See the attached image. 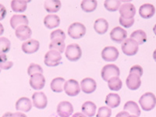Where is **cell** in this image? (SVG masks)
Here are the masks:
<instances>
[{"instance_id":"43","label":"cell","mask_w":156,"mask_h":117,"mask_svg":"<svg viewBox=\"0 0 156 117\" xmlns=\"http://www.w3.org/2000/svg\"><path fill=\"white\" fill-rule=\"evenodd\" d=\"M6 61H8V58L6 55L5 53H1V55H0V63L5 62Z\"/></svg>"},{"instance_id":"40","label":"cell","mask_w":156,"mask_h":117,"mask_svg":"<svg viewBox=\"0 0 156 117\" xmlns=\"http://www.w3.org/2000/svg\"><path fill=\"white\" fill-rule=\"evenodd\" d=\"M13 66V62L11 61H6L5 62H2L0 63V67L2 69H9L11 67Z\"/></svg>"},{"instance_id":"44","label":"cell","mask_w":156,"mask_h":117,"mask_svg":"<svg viewBox=\"0 0 156 117\" xmlns=\"http://www.w3.org/2000/svg\"><path fill=\"white\" fill-rule=\"evenodd\" d=\"M11 117H27V115L25 114L22 113V112H15V113H12L11 115Z\"/></svg>"},{"instance_id":"21","label":"cell","mask_w":156,"mask_h":117,"mask_svg":"<svg viewBox=\"0 0 156 117\" xmlns=\"http://www.w3.org/2000/svg\"><path fill=\"white\" fill-rule=\"evenodd\" d=\"M60 23V18L55 14H48L44 19V26L48 29H53Z\"/></svg>"},{"instance_id":"30","label":"cell","mask_w":156,"mask_h":117,"mask_svg":"<svg viewBox=\"0 0 156 117\" xmlns=\"http://www.w3.org/2000/svg\"><path fill=\"white\" fill-rule=\"evenodd\" d=\"M97 5L98 2L96 0H83L80 4L81 9L86 12H90L94 11L97 8Z\"/></svg>"},{"instance_id":"6","label":"cell","mask_w":156,"mask_h":117,"mask_svg":"<svg viewBox=\"0 0 156 117\" xmlns=\"http://www.w3.org/2000/svg\"><path fill=\"white\" fill-rule=\"evenodd\" d=\"M62 60L60 52L55 50H49L44 55V64L48 66H57Z\"/></svg>"},{"instance_id":"2","label":"cell","mask_w":156,"mask_h":117,"mask_svg":"<svg viewBox=\"0 0 156 117\" xmlns=\"http://www.w3.org/2000/svg\"><path fill=\"white\" fill-rule=\"evenodd\" d=\"M86 34V27L83 23L76 22L69 25L68 34L73 39H80Z\"/></svg>"},{"instance_id":"7","label":"cell","mask_w":156,"mask_h":117,"mask_svg":"<svg viewBox=\"0 0 156 117\" xmlns=\"http://www.w3.org/2000/svg\"><path fill=\"white\" fill-rule=\"evenodd\" d=\"M80 87L79 85L78 82L73 79H69L67 81H66L65 85H64V90L68 96L70 97H74L79 94L80 91Z\"/></svg>"},{"instance_id":"45","label":"cell","mask_w":156,"mask_h":117,"mask_svg":"<svg viewBox=\"0 0 156 117\" xmlns=\"http://www.w3.org/2000/svg\"><path fill=\"white\" fill-rule=\"evenodd\" d=\"M72 117H87V115H85L83 113H81V112H76V113H74Z\"/></svg>"},{"instance_id":"37","label":"cell","mask_w":156,"mask_h":117,"mask_svg":"<svg viewBox=\"0 0 156 117\" xmlns=\"http://www.w3.org/2000/svg\"><path fill=\"white\" fill-rule=\"evenodd\" d=\"M112 115V110L109 107L101 106L98 108L96 117H110Z\"/></svg>"},{"instance_id":"17","label":"cell","mask_w":156,"mask_h":117,"mask_svg":"<svg viewBox=\"0 0 156 117\" xmlns=\"http://www.w3.org/2000/svg\"><path fill=\"white\" fill-rule=\"evenodd\" d=\"M126 84L129 90H137L141 85L140 76L134 73H129L126 80Z\"/></svg>"},{"instance_id":"10","label":"cell","mask_w":156,"mask_h":117,"mask_svg":"<svg viewBox=\"0 0 156 117\" xmlns=\"http://www.w3.org/2000/svg\"><path fill=\"white\" fill-rule=\"evenodd\" d=\"M73 112V107L69 101H61L57 105V113L60 117H69Z\"/></svg>"},{"instance_id":"29","label":"cell","mask_w":156,"mask_h":117,"mask_svg":"<svg viewBox=\"0 0 156 117\" xmlns=\"http://www.w3.org/2000/svg\"><path fill=\"white\" fill-rule=\"evenodd\" d=\"M130 38L135 40L139 44H143L147 41V34L143 30H136L130 34Z\"/></svg>"},{"instance_id":"12","label":"cell","mask_w":156,"mask_h":117,"mask_svg":"<svg viewBox=\"0 0 156 117\" xmlns=\"http://www.w3.org/2000/svg\"><path fill=\"white\" fill-rule=\"evenodd\" d=\"M110 37L115 42H123L127 37V32L122 27H115L110 32Z\"/></svg>"},{"instance_id":"22","label":"cell","mask_w":156,"mask_h":117,"mask_svg":"<svg viewBox=\"0 0 156 117\" xmlns=\"http://www.w3.org/2000/svg\"><path fill=\"white\" fill-rule=\"evenodd\" d=\"M94 30L98 34H104L107 32L108 29V23L104 18H99L94 21Z\"/></svg>"},{"instance_id":"39","label":"cell","mask_w":156,"mask_h":117,"mask_svg":"<svg viewBox=\"0 0 156 117\" xmlns=\"http://www.w3.org/2000/svg\"><path fill=\"white\" fill-rule=\"evenodd\" d=\"M129 73H134L141 76L143 75V68L140 65H134L129 69Z\"/></svg>"},{"instance_id":"41","label":"cell","mask_w":156,"mask_h":117,"mask_svg":"<svg viewBox=\"0 0 156 117\" xmlns=\"http://www.w3.org/2000/svg\"><path fill=\"white\" fill-rule=\"evenodd\" d=\"M0 6H1V16H0V20L4 19V17L5 16V14H6V9H5V6L2 5V4H0Z\"/></svg>"},{"instance_id":"5","label":"cell","mask_w":156,"mask_h":117,"mask_svg":"<svg viewBox=\"0 0 156 117\" xmlns=\"http://www.w3.org/2000/svg\"><path fill=\"white\" fill-rule=\"evenodd\" d=\"M120 74L119 67L114 64H107L103 66L101 69V75L102 79L105 81H108L109 79L115 76H119Z\"/></svg>"},{"instance_id":"42","label":"cell","mask_w":156,"mask_h":117,"mask_svg":"<svg viewBox=\"0 0 156 117\" xmlns=\"http://www.w3.org/2000/svg\"><path fill=\"white\" fill-rule=\"evenodd\" d=\"M129 113L127 112H125V111H122V112H119L117 113V115H115V117H129Z\"/></svg>"},{"instance_id":"47","label":"cell","mask_w":156,"mask_h":117,"mask_svg":"<svg viewBox=\"0 0 156 117\" xmlns=\"http://www.w3.org/2000/svg\"><path fill=\"white\" fill-rule=\"evenodd\" d=\"M153 58H154V60L156 62V49L153 52Z\"/></svg>"},{"instance_id":"31","label":"cell","mask_w":156,"mask_h":117,"mask_svg":"<svg viewBox=\"0 0 156 117\" xmlns=\"http://www.w3.org/2000/svg\"><path fill=\"white\" fill-rule=\"evenodd\" d=\"M108 86L110 90L116 91L122 88V82L119 76H115V77H112L111 79H109V80L108 81Z\"/></svg>"},{"instance_id":"25","label":"cell","mask_w":156,"mask_h":117,"mask_svg":"<svg viewBox=\"0 0 156 117\" xmlns=\"http://www.w3.org/2000/svg\"><path fill=\"white\" fill-rule=\"evenodd\" d=\"M44 9L48 12L52 13V12H58L61 8V2L59 0H48L45 1L44 3Z\"/></svg>"},{"instance_id":"38","label":"cell","mask_w":156,"mask_h":117,"mask_svg":"<svg viewBox=\"0 0 156 117\" xmlns=\"http://www.w3.org/2000/svg\"><path fill=\"white\" fill-rule=\"evenodd\" d=\"M119 23L122 25V27H126V28H129V27H132L133 24L134 23V19H124L122 17H119Z\"/></svg>"},{"instance_id":"18","label":"cell","mask_w":156,"mask_h":117,"mask_svg":"<svg viewBox=\"0 0 156 117\" xmlns=\"http://www.w3.org/2000/svg\"><path fill=\"white\" fill-rule=\"evenodd\" d=\"M154 12H155V7L152 4H143L139 8V14L144 19H150L154 16Z\"/></svg>"},{"instance_id":"3","label":"cell","mask_w":156,"mask_h":117,"mask_svg":"<svg viewBox=\"0 0 156 117\" xmlns=\"http://www.w3.org/2000/svg\"><path fill=\"white\" fill-rule=\"evenodd\" d=\"M122 52L126 55L132 56L136 54L139 49V44L132 38H126L121 45Z\"/></svg>"},{"instance_id":"36","label":"cell","mask_w":156,"mask_h":117,"mask_svg":"<svg viewBox=\"0 0 156 117\" xmlns=\"http://www.w3.org/2000/svg\"><path fill=\"white\" fill-rule=\"evenodd\" d=\"M43 69L40 65L36 63H30V66L27 68V73L29 76H31L32 75L36 74V73H42Z\"/></svg>"},{"instance_id":"32","label":"cell","mask_w":156,"mask_h":117,"mask_svg":"<svg viewBox=\"0 0 156 117\" xmlns=\"http://www.w3.org/2000/svg\"><path fill=\"white\" fill-rule=\"evenodd\" d=\"M105 9L110 12H115L119 9L121 6V2L119 0H106L104 3Z\"/></svg>"},{"instance_id":"28","label":"cell","mask_w":156,"mask_h":117,"mask_svg":"<svg viewBox=\"0 0 156 117\" xmlns=\"http://www.w3.org/2000/svg\"><path fill=\"white\" fill-rule=\"evenodd\" d=\"M27 2H30V1L12 0L11 2V8H12V11L16 12H23L27 9Z\"/></svg>"},{"instance_id":"49","label":"cell","mask_w":156,"mask_h":117,"mask_svg":"<svg viewBox=\"0 0 156 117\" xmlns=\"http://www.w3.org/2000/svg\"><path fill=\"white\" fill-rule=\"evenodd\" d=\"M129 117H137L136 115H129Z\"/></svg>"},{"instance_id":"11","label":"cell","mask_w":156,"mask_h":117,"mask_svg":"<svg viewBox=\"0 0 156 117\" xmlns=\"http://www.w3.org/2000/svg\"><path fill=\"white\" fill-rule=\"evenodd\" d=\"M120 16L124 19H133L136 13V8L130 2L122 4L119 8Z\"/></svg>"},{"instance_id":"4","label":"cell","mask_w":156,"mask_h":117,"mask_svg":"<svg viewBox=\"0 0 156 117\" xmlns=\"http://www.w3.org/2000/svg\"><path fill=\"white\" fill-rule=\"evenodd\" d=\"M65 55L69 61L75 62L80 59L82 55V51L80 45L76 43L68 44L66 48Z\"/></svg>"},{"instance_id":"24","label":"cell","mask_w":156,"mask_h":117,"mask_svg":"<svg viewBox=\"0 0 156 117\" xmlns=\"http://www.w3.org/2000/svg\"><path fill=\"white\" fill-rule=\"evenodd\" d=\"M82 113L88 117H92L96 113V105L90 101H85L81 107Z\"/></svg>"},{"instance_id":"46","label":"cell","mask_w":156,"mask_h":117,"mask_svg":"<svg viewBox=\"0 0 156 117\" xmlns=\"http://www.w3.org/2000/svg\"><path fill=\"white\" fill-rule=\"evenodd\" d=\"M11 115H12V112H6L2 117H11Z\"/></svg>"},{"instance_id":"23","label":"cell","mask_w":156,"mask_h":117,"mask_svg":"<svg viewBox=\"0 0 156 117\" xmlns=\"http://www.w3.org/2000/svg\"><path fill=\"white\" fill-rule=\"evenodd\" d=\"M120 97L115 93H109L105 98V104L110 108H117L120 105Z\"/></svg>"},{"instance_id":"33","label":"cell","mask_w":156,"mask_h":117,"mask_svg":"<svg viewBox=\"0 0 156 117\" xmlns=\"http://www.w3.org/2000/svg\"><path fill=\"white\" fill-rule=\"evenodd\" d=\"M49 49L50 50H55V51L62 53L65 49V43L64 41H60V40H54L51 41L49 44Z\"/></svg>"},{"instance_id":"8","label":"cell","mask_w":156,"mask_h":117,"mask_svg":"<svg viewBox=\"0 0 156 117\" xmlns=\"http://www.w3.org/2000/svg\"><path fill=\"white\" fill-rule=\"evenodd\" d=\"M119 51L114 46H107L101 51V58L107 62H114L119 57Z\"/></svg>"},{"instance_id":"1","label":"cell","mask_w":156,"mask_h":117,"mask_svg":"<svg viewBox=\"0 0 156 117\" xmlns=\"http://www.w3.org/2000/svg\"><path fill=\"white\" fill-rule=\"evenodd\" d=\"M139 104L144 111H151L156 105V97L153 93L147 92L142 94L139 99Z\"/></svg>"},{"instance_id":"14","label":"cell","mask_w":156,"mask_h":117,"mask_svg":"<svg viewBox=\"0 0 156 117\" xmlns=\"http://www.w3.org/2000/svg\"><path fill=\"white\" fill-rule=\"evenodd\" d=\"M39 47H40V43L38 41L35 39H29L22 44L21 48L24 53L32 54L36 52L39 49Z\"/></svg>"},{"instance_id":"13","label":"cell","mask_w":156,"mask_h":117,"mask_svg":"<svg viewBox=\"0 0 156 117\" xmlns=\"http://www.w3.org/2000/svg\"><path fill=\"white\" fill-rule=\"evenodd\" d=\"M97 83L92 78L86 77L80 82V89L85 94H90L96 90Z\"/></svg>"},{"instance_id":"34","label":"cell","mask_w":156,"mask_h":117,"mask_svg":"<svg viewBox=\"0 0 156 117\" xmlns=\"http://www.w3.org/2000/svg\"><path fill=\"white\" fill-rule=\"evenodd\" d=\"M11 43L9 39L5 37H0V50L1 53H6L10 50Z\"/></svg>"},{"instance_id":"26","label":"cell","mask_w":156,"mask_h":117,"mask_svg":"<svg viewBox=\"0 0 156 117\" xmlns=\"http://www.w3.org/2000/svg\"><path fill=\"white\" fill-rule=\"evenodd\" d=\"M123 109H124L125 112L131 113L132 115H136L137 117L140 115V113H141L138 105L133 101H128L127 102H126L124 107H123Z\"/></svg>"},{"instance_id":"19","label":"cell","mask_w":156,"mask_h":117,"mask_svg":"<svg viewBox=\"0 0 156 117\" xmlns=\"http://www.w3.org/2000/svg\"><path fill=\"white\" fill-rule=\"evenodd\" d=\"M28 19L25 15L15 14L10 19V26L15 30L21 25H28Z\"/></svg>"},{"instance_id":"16","label":"cell","mask_w":156,"mask_h":117,"mask_svg":"<svg viewBox=\"0 0 156 117\" xmlns=\"http://www.w3.org/2000/svg\"><path fill=\"white\" fill-rule=\"evenodd\" d=\"M15 34L19 40L25 41V40L30 38L31 36V29L29 27L28 25H21L15 30Z\"/></svg>"},{"instance_id":"9","label":"cell","mask_w":156,"mask_h":117,"mask_svg":"<svg viewBox=\"0 0 156 117\" xmlns=\"http://www.w3.org/2000/svg\"><path fill=\"white\" fill-rule=\"evenodd\" d=\"M33 105L35 108L39 109L45 108L48 105V98L47 96L43 92H35L32 95Z\"/></svg>"},{"instance_id":"27","label":"cell","mask_w":156,"mask_h":117,"mask_svg":"<svg viewBox=\"0 0 156 117\" xmlns=\"http://www.w3.org/2000/svg\"><path fill=\"white\" fill-rule=\"evenodd\" d=\"M65 80L62 77L54 78L51 82V89L52 91L55 93L62 92L64 90V85H65Z\"/></svg>"},{"instance_id":"48","label":"cell","mask_w":156,"mask_h":117,"mask_svg":"<svg viewBox=\"0 0 156 117\" xmlns=\"http://www.w3.org/2000/svg\"><path fill=\"white\" fill-rule=\"evenodd\" d=\"M153 31H154V34H155V35H156V24L154 25V27H153Z\"/></svg>"},{"instance_id":"15","label":"cell","mask_w":156,"mask_h":117,"mask_svg":"<svg viewBox=\"0 0 156 117\" xmlns=\"http://www.w3.org/2000/svg\"><path fill=\"white\" fill-rule=\"evenodd\" d=\"M45 79L42 73H36L32 75L30 79V85L34 90H41L44 87Z\"/></svg>"},{"instance_id":"35","label":"cell","mask_w":156,"mask_h":117,"mask_svg":"<svg viewBox=\"0 0 156 117\" xmlns=\"http://www.w3.org/2000/svg\"><path fill=\"white\" fill-rule=\"evenodd\" d=\"M50 38L51 41L54 40H60V41H64V40L66 39V34L63 32V30H60V29H57V30H53L50 34Z\"/></svg>"},{"instance_id":"20","label":"cell","mask_w":156,"mask_h":117,"mask_svg":"<svg viewBox=\"0 0 156 117\" xmlns=\"http://www.w3.org/2000/svg\"><path fill=\"white\" fill-rule=\"evenodd\" d=\"M32 108V103L28 98L22 97L16 101V109L22 112H29Z\"/></svg>"}]
</instances>
